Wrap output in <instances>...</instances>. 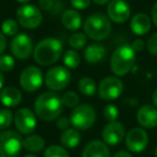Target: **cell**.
I'll return each mask as SVG.
<instances>
[{
  "label": "cell",
  "mask_w": 157,
  "mask_h": 157,
  "mask_svg": "<svg viewBox=\"0 0 157 157\" xmlns=\"http://www.w3.org/2000/svg\"><path fill=\"white\" fill-rule=\"evenodd\" d=\"M63 110L61 98L55 92L42 93L35 101V113L43 122L57 120Z\"/></svg>",
  "instance_id": "1"
},
{
  "label": "cell",
  "mask_w": 157,
  "mask_h": 157,
  "mask_svg": "<svg viewBox=\"0 0 157 157\" xmlns=\"http://www.w3.org/2000/svg\"><path fill=\"white\" fill-rule=\"evenodd\" d=\"M63 42L56 38H45L39 41L33 50L36 63L43 67L54 65L63 54Z\"/></svg>",
  "instance_id": "2"
},
{
  "label": "cell",
  "mask_w": 157,
  "mask_h": 157,
  "mask_svg": "<svg viewBox=\"0 0 157 157\" xmlns=\"http://www.w3.org/2000/svg\"><path fill=\"white\" fill-rule=\"evenodd\" d=\"M136 63V52L131 45L123 44L113 52L110 68L116 76H124L132 69Z\"/></svg>",
  "instance_id": "3"
},
{
  "label": "cell",
  "mask_w": 157,
  "mask_h": 157,
  "mask_svg": "<svg viewBox=\"0 0 157 157\" xmlns=\"http://www.w3.org/2000/svg\"><path fill=\"white\" fill-rule=\"evenodd\" d=\"M111 22L108 16L102 13H94L85 20L83 30L88 38L95 41H101L109 37L111 33Z\"/></svg>",
  "instance_id": "4"
},
{
  "label": "cell",
  "mask_w": 157,
  "mask_h": 157,
  "mask_svg": "<svg viewBox=\"0 0 157 157\" xmlns=\"http://www.w3.org/2000/svg\"><path fill=\"white\" fill-rule=\"evenodd\" d=\"M70 122L78 130H87L96 122V111L90 105H78L70 114Z\"/></svg>",
  "instance_id": "5"
},
{
  "label": "cell",
  "mask_w": 157,
  "mask_h": 157,
  "mask_svg": "<svg viewBox=\"0 0 157 157\" xmlns=\"http://www.w3.org/2000/svg\"><path fill=\"white\" fill-rule=\"evenodd\" d=\"M71 82V73L63 66L53 67L46 72L44 83L51 92H60L68 87Z\"/></svg>",
  "instance_id": "6"
},
{
  "label": "cell",
  "mask_w": 157,
  "mask_h": 157,
  "mask_svg": "<svg viewBox=\"0 0 157 157\" xmlns=\"http://www.w3.org/2000/svg\"><path fill=\"white\" fill-rule=\"evenodd\" d=\"M23 148L21 133L13 130L0 132V157H17Z\"/></svg>",
  "instance_id": "7"
},
{
  "label": "cell",
  "mask_w": 157,
  "mask_h": 157,
  "mask_svg": "<svg viewBox=\"0 0 157 157\" xmlns=\"http://www.w3.org/2000/svg\"><path fill=\"white\" fill-rule=\"evenodd\" d=\"M17 23L25 29H36L42 24L41 10L33 5H23L16 11Z\"/></svg>",
  "instance_id": "8"
},
{
  "label": "cell",
  "mask_w": 157,
  "mask_h": 157,
  "mask_svg": "<svg viewBox=\"0 0 157 157\" xmlns=\"http://www.w3.org/2000/svg\"><path fill=\"white\" fill-rule=\"evenodd\" d=\"M44 81L43 72L36 66H28L22 71L20 75V85L28 93L37 92Z\"/></svg>",
  "instance_id": "9"
},
{
  "label": "cell",
  "mask_w": 157,
  "mask_h": 157,
  "mask_svg": "<svg viewBox=\"0 0 157 157\" xmlns=\"http://www.w3.org/2000/svg\"><path fill=\"white\" fill-rule=\"evenodd\" d=\"M124 90V83L117 76H107L98 85V96L105 101L117 99Z\"/></svg>",
  "instance_id": "10"
},
{
  "label": "cell",
  "mask_w": 157,
  "mask_h": 157,
  "mask_svg": "<svg viewBox=\"0 0 157 157\" xmlns=\"http://www.w3.org/2000/svg\"><path fill=\"white\" fill-rule=\"evenodd\" d=\"M10 50L15 58L25 60L33 53V41L27 33H18L14 36L10 44Z\"/></svg>",
  "instance_id": "11"
},
{
  "label": "cell",
  "mask_w": 157,
  "mask_h": 157,
  "mask_svg": "<svg viewBox=\"0 0 157 157\" xmlns=\"http://www.w3.org/2000/svg\"><path fill=\"white\" fill-rule=\"evenodd\" d=\"M14 125L22 135H30L37 127V117L29 108H21L14 115Z\"/></svg>",
  "instance_id": "12"
},
{
  "label": "cell",
  "mask_w": 157,
  "mask_h": 157,
  "mask_svg": "<svg viewBox=\"0 0 157 157\" xmlns=\"http://www.w3.org/2000/svg\"><path fill=\"white\" fill-rule=\"evenodd\" d=\"M125 144L127 148L132 153H141L148 144V136L144 129L135 127L125 137Z\"/></svg>",
  "instance_id": "13"
},
{
  "label": "cell",
  "mask_w": 157,
  "mask_h": 157,
  "mask_svg": "<svg viewBox=\"0 0 157 157\" xmlns=\"http://www.w3.org/2000/svg\"><path fill=\"white\" fill-rule=\"evenodd\" d=\"M108 17L116 24H123L130 17V7L125 0H111L107 7Z\"/></svg>",
  "instance_id": "14"
},
{
  "label": "cell",
  "mask_w": 157,
  "mask_h": 157,
  "mask_svg": "<svg viewBox=\"0 0 157 157\" xmlns=\"http://www.w3.org/2000/svg\"><path fill=\"white\" fill-rule=\"evenodd\" d=\"M125 126L121 122H109L102 129V140L107 145H117L125 138Z\"/></svg>",
  "instance_id": "15"
},
{
  "label": "cell",
  "mask_w": 157,
  "mask_h": 157,
  "mask_svg": "<svg viewBox=\"0 0 157 157\" xmlns=\"http://www.w3.org/2000/svg\"><path fill=\"white\" fill-rule=\"evenodd\" d=\"M137 121L143 128H154L157 126V109L154 105H144L138 110Z\"/></svg>",
  "instance_id": "16"
},
{
  "label": "cell",
  "mask_w": 157,
  "mask_h": 157,
  "mask_svg": "<svg viewBox=\"0 0 157 157\" xmlns=\"http://www.w3.org/2000/svg\"><path fill=\"white\" fill-rule=\"evenodd\" d=\"M22 93L18 88L14 86L3 87L0 92V102L7 108L17 107L22 102Z\"/></svg>",
  "instance_id": "17"
},
{
  "label": "cell",
  "mask_w": 157,
  "mask_h": 157,
  "mask_svg": "<svg viewBox=\"0 0 157 157\" xmlns=\"http://www.w3.org/2000/svg\"><path fill=\"white\" fill-rule=\"evenodd\" d=\"M82 157H111V153L105 142L94 140L88 142L83 148Z\"/></svg>",
  "instance_id": "18"
},
{
  "label": "cell",
  "mask_w": 157,
  "mask_h": 157,
  "mask_svg": "<svg viewBox=\"0 0 157 157\" xmlns=\"http://www.w3.org/2000/svg\"><path fill=\"white\" fill-rule=\"evenodd\" d=\"M152 27V22L148 15L145 13H138L131 18L130 28L132 33L137 36H143L150 31Z\"/></svg>",
  "instance_id": "19"
},
{
  "label": "cell",
  "mask_w": 157,
  "mask_h": 157,
  "mask_svg": "<svg viewBox=\"0 0 157 157\" xmlns=\"http://www.w3.org/2000/svg\"><path fill=\"white\" fill-rule=\"evenodd\" d=\"M61 23L68 30L75 31L82 27V16L76 10L68 9L61 15Z\"/></svg>",
  "instance_id": "20"
},
{
  "label": "cell",
  "mask_w": 157,
  "mask_h": 157,
  "mask_svg": "<svg viewBox=\"0 0 157 157\" xmlns=\"http://www.w3.org/2000/svg\"><path fill=\"white\" fill-rule=\"evenodd\" d=\"M107 55V50L103 45L98 43L90 44L86 46L84 52V58L88 63H98Z\"/></svg>",
  "instance_id": "21"
},
{
  "label": "cell",
  "mask_w": 157,
  "mask_h": 157,
  "mask_svg": "<svg viewBox=\"0 0 157 157\" xmlns=\"http://www.w3.org/2000/svg\"><path fill=\"white\" fill-rule=\"evenodd\" d=\"M59 140L63 147L68 148V150H73L81 142V135L78 129L68 128L61 132Z\"/></svg>",
  "instance_id": "22"
},
{
  "label": "cell",
  "mask_w": 157,
  "mask_h": 157,
  "mask_svg": "<svg viewBox=\"0 0 157 157\" xmlns=\"http://www.w3.org/2000/svg\"><path fill=\"white\" fill-rule=\"evenodd\" d=\"M23 147L31 153H39L45 147V140L38 135H29L23 140Z\"/></svg>",
  "instance_id": "23"
},
{
  "label": "cell",
  "mask_w": 157,
  "mask_h": 157,
  "mask_svg": "<svg viewBox=\"0 0 157 157\" xmlns=\"http://www.w3.org/2000/svg\"><path fill=\"white\" fill-rule=\"evenodd\" d=\"M78 87L81 94L86 97H93L98 90V86L96 85V82L90 76H84V78H80Z\"/></svg>",
  "instance_id": "24"
},
{
  "label": "cell",
  "mask_w": 157,
  "mask_h": 157,
  "mask_svg": "<svg viewBox=\"0 0 157 157\" xmlns=\"http://www.w3.org/2000/svg\"><path fill=\"white\" fill-rule=\"evenodd\" d=\"M63 65L68 69H76L81 63V56L74 50H68L63 54Z\"/></svg>",
  "instance_id": "25"
},
{
  "label": "cell",
  "mask_w": 157,
  "mask_h": 157,
  "mask_svg": "<svg viewBox=\"0 0 157 157\" xmlns=\"http://www.w3.org/2000/svg\"><path fill=\"white\" fill-rule=\"evenodd\" d=\"M43 157H69V153L63 145L53 144L45 148Z\"/></svg>",
  "instance_id": "26"
},
{
  "label": "cell",
  "mask_w": 157,
  "mask_h": 157,
  "mask_svg": "<svg viewBox=\"0 0 157 157\" xmlns=\"http://www.w3.org/2000/svg\"><path fill=\"white\" fill-rule=\"evenodd\" d=\"M1 33L5 36H16L18 33V23L15 20L12 18H8V20L3 21V23L1 24Z\"/></svg>",
  "instance_id": "27"
},
{
  "label": "cell",
  "mask_w": 157,
  "mask_h": 157,
  "mask_svg": "<svg viewBox=\"0 0 157 157\" xmlns=\"http://www.w3.org/2000/svg\"><path fill=\"white\" fill-rule=\"evenodd\" d=\"M86 42H87V38L86 35L82 33H75L73 35L70 36L69 38V45L74 50H80L85 46Z\"/></svg>",
  "instance_id": "28"
},
{
  "label": "cell",
  "mask_w": 157,
  "mask_h": 157,
  "mask_svg": "<svg viewBox=\"0 0 157 157\" xmlns=\"http://www.w3.org/2000/svg\"><path fill=\"white\" fill-rule=\"evenodd\" d=\"M61 98V102H63V107H68V108H75L76 105H78L80 103V97L76 93L69 90V92H66Z\"/></svg>",
  "instance_id": "29"
},
{
  "label": "cell",
  "mask_w": 157,
  "mask_h": 157,
  "mask_svg": "<svg viewBox=\"0 0 157 157\" xmlns=\"http://www.w3.org/2000/svg\"><path fill=\"white\" fill-rule=\"evenodd\" d=\"M13 121H14V116L10 110L8 109L0 110V130H5L8 127H10Z\"/></svg>",
  "instance_id": "30"
},
{
  "label": "cell",
  "mask_w": 157,
  "mask_h": 157,
  "mask_svg": "<svg viewBox=\"0 0 157 157\" xmlns=\"http://www.w3.org/2000/svg\"><path fill=\"white\" fill-rule=\"evenodd\" d=\"M15 67V59L11 55H0V71L10 72Z\"/></svg>",
  "instance_id": "31"
},
{
  "label": "cell",
  "mask_w": 157,
  "mask_h": 157,
  "mask_svg": "<svg viewBox=\"0 0 157 157\" xmlns=\"http://www.w3.org/2000/svg\"><path fill=\"white\" fill-rule=\"evenodd\" d=\"M102 113H103L105 118L108 121V122H114V121L117 120L120 112H118V109H117V107H116V105H107L105 108H103Z\"/></svg>",
  "instance_id": "32"
},
{
  "label": "cell",
  "mask_w": 157,
  "mask_h": 157,
  "mask_svg": "<svg viewBox=\"0 0 157 157\" xmlns=\"http://www.w3.org/2000/svg\"><path fill=\"white\" fill-rule=\"evenodd\" d=\"M146 48H147L150 54L157 56V33L150 37V39L147 40V43H146Z\"/></svg>",
  "instance_id": "33"
},
{
  "label": "cell",
  "mask_w": 157,
  "mask_h": 157,
  "mask_svg": "<svg viewBox=\"0 0 157 157\" xmlns=\"http://www.w3.org/2000/svg\"><path fill=\"white\" fill-rule=\"evenodd\" d=\"M92 0H70V3L75 10H85L90 6Z\"/></svg>",
  "instance_id": "34"
},
{
  "label": "cell",
  "mask_w": 157,
  "mask_h": 157,
  "mask_svg": "<svg viewBox=\"0 0 157 157\" xmlns=\"http://www.w3.org/2000/svg\"><path fill=\"white\" fill-rule=\"evenodd\" d=\"M70 125H71L70 118L66 117V116H59V117L56 120V127L63 131L69 128Z\"/></svg>",
  "instance_id": "35"
},
{
  "label": "cell",
  "mask_w": 157,
  "mask_h": 157,
  "mask_svg": "<svg viewBox=\"0 0 157 157\" xmlns=\"http://www.w3.org/2000/svg\"><path fill=\"white\" fill-rule=\"evenodd\" d=\"M56 1L55 0H39V6L40 10H43V11H50L54 8Z\"/></svg>",
  "instance_id": "36"
},
{
  "label": "cell",
  "mask_w": 157,
  "mask_h": 157,
  "mask_svg": "<svg viewBox=\"0 0 157 157\" xmlns=\"http://www.w3.org/2000/svg\"><path fill=\"white\" fill-rule=\"evenodd\" d=\"M144 46H145V43H144V41L142 39L133 40L132 44H131V48H133L135 52H141V51L144 48Z\"/></svg>",
  "instance_id": "37"
},
{
  "label": "cell",
  "mask_w": 157,
  "mask_h": 157,
  "mask_svg": "<svg viewBox=\"0 0 157 157\" xmlns=\"http://www.w3.org/2000/svg\"><path fill=\"white\" fill-rule=\"evenodd\" d=\"M7 48V38L0 31V55H2V53Z\"/></svg>",
  "instance_id": "38"
},
{
  "label": "cell",
  "mask_w": 157,
  "mask_h": 157,
  "mask_svg": "<svg viewBox=\"0 0 157 157\" xmlns=\"http://www.w3.org/2000/svg\"><path fill=\"white\" fill-rule=\"evenodd\" d=\"M151 16H152V21L154 23V25L157 27V2L153 6L152 11H151Z\"/></svg>",
  "instance_id": "39"
},
{
  "label": "cell",
  "mask_w": 157,
  "mask_h": 157,
  "mask_svg": "<svg viewBox=\"0 0 157 157\" xmlns=\"http://www.w3.org/2000/svg\"><path fill=\"white\" fill-rule=\"evenodd\" d=\"M112 157H132L130 153L126 152V151H118Z\"/></svg>",
  "instance_id": "40"
},
{
  "label": "cell",
  "mask_w": 157,
  "mask_h": 157,
  "mask_svg": "<svg viewBox=\"0 0 157 157\" xmlns=\"http://www.w3.org/2000/svg\"><path fill=\"white\" fill-rule=\"evenodd\" d=\"M96 5H99V6H103V5H107V3H109L111 0H93Z\"/></svg>",
  "instance_id": "41"
},
{
  "label": "cell",
  "mask_w": 157,
  "mask_h": 157,
  "mask_svg": "<svg viewBox=\"0 0 157 157\" xmlns=\"http://www.w3.org/2000/svg\"><path fill=\"white\" fill-rule=\"evenodd\" d=\"M152 100H153V103H154V107L157 109V90L153 93L152 95Z\"/></svg>",
  "instance_id": "42"
},
{
  "label": "cell",
  "mask_w": 157,
  "mask_h": 157,
  "mask_svg": "<svg viewBox=\"0 0 157 157\" xmlns=\"http://www.w3.org/2000/svg\"><path fill=\"white\" fill-rule=\"evenodd\" d=\"M3 85H5V76H3L2 72L0 71V92L3 88Z\"/></svg>",
  "instance_id": "43"
},
{
  "label": "cell",
  "mask_w": 157,
  "mask_h": 157,
  "mask_svg": "<svg viewBox=\"0 0 157 157\" xmlns=\"http://www.w3.org/2000/svg\"><path fill=\"white\" fill-rule=\"evenodd\" d=\"M18 3H22V5H26V3H28L30 0H16Z\"/></svg>",
  "instance_id": "44"
},
{
  "label": "cell",
  "mask_w": 157,
  "mask_h": 157,
  "mask_svg": "<svg viewBox=\"0 0 157 157\" xmlns=\"http://www.w3.org/2000/svg\"><path fill=\"white\" fill-rule=\"evenodd\" d=\"M23 157H37V156H35V155H33V154H27V155H25V156H23Z\"/></svg>",
  "instance_id": "45"
},
{
  "label": "cell",
  "mask_w": 157,
  "mask_h": 157,
  "mask_svg": "<svg viewBox=\"0 0 157 157\" xmlns=\"http://www.w3.org/2000/svg\"><path fill=\"white\" fill-rule=\"evenodd\" d=\"M155 157H157V146H156V148H155Z\"/></svg>",
  "instance_id": "46"
}]
</instances>
